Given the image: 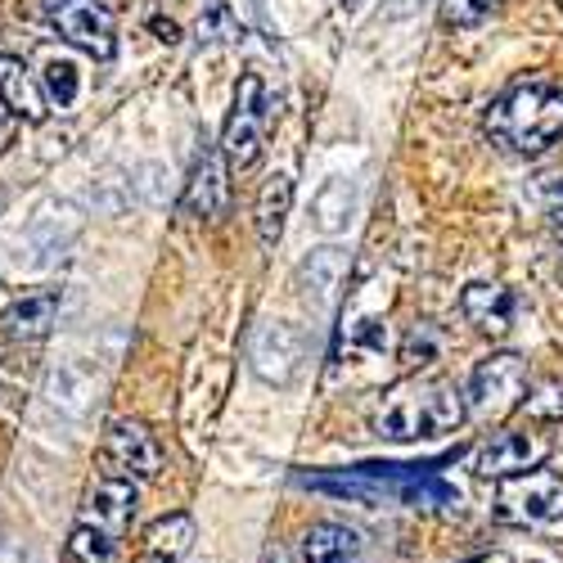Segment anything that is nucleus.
Here are the masks:
<instances>
[{"label":"nucleus","mask_w":563,"mask_h":563,"mask_svg":"<svg viewBox=\"0 0 563 563\" xmlns=\"http://www.w3.org/2000/svg\"><path fill=\"white\" fill-rule=\"evenodd\" d=\"M41 14L68 45L90 59H113L118 51V19L104 0H41Z\"/></svg>","instance_id":"nucleus-5"},{"label":"nucleus","mask_w":563,"mask_h":563,"mask_svg":"<svg viewBox=\"0 0 563 563\" xmlns=\"http://www.w3.org/2000/svg\"><path fill=\"white\" fill-rule=\"evenodd\" d=\"M0 100H5L23 122H45L51 118V100H45L41 81L32 77V68L19 55H0Z\"/></svg>","instance_id":"nucleus-14"},{"label":"nucleus","mask_w":563,"mask_h":563,"mask_svg":"<svg viewBox=\"0 0 563 563\" xmlns=\"http://www.w3.org/2000/svg\"><path fill=\"white\" fill-rule=\"evenodd\" d=\"M307 361V334L294 320H266L253 334V374L271 388H289Z\"/></svg>","instance_id":"nucleus-8"},{"label":"nucleus","mask_w":563,"mask_h":563,"mask_svg":"<svg viewBox=\"0 0 563 563\" xmlns=\"http://www.w3.org/2000/svg\"><path fill=\"white\" fill-rule=\"evenodd\" d=\"M523 410H528L532 419H563V379H550V384H541L537 393H528Z\"/></svg>","instance_id":"nucleus-25"},{"label":"nucleus","mask_w":563,"mask_h":563,"mask_svg":"<svg viewBox=\"0 0 563 563\" xmlns=\"http://www.w3.org/2000/svg\"><path fill=\"white\" fill-rule=\"evenodd\" d=\"M154 32H158L163 41H176V23H163V19H154Z\"/></svg>","instance_id":"nucleus-29"},{"label":"nucleus","mask_w":563,"mask_h":563,"mask_svg":"<svg viewBox=\"0 0 563 563\" xmlns=\"http://www.w3.org/2000/svg\"><path fill=\"white\" fill-rule=\"evenodd\" d=\"M302 563H361V537L347 523H311L302 537Z\"/></svg>","instance_id":"nucleus-16"},{"label":"nucleus","mask_w":563,"mask_h":563,"mask_svg":"<svg viewBox=\"0 0 563 563\" xmlns=\"http://www.w3.org/2000/svg\"><path fill=\"white\" fill-rule=\"evenodd\" d=\"M460 311H464V320L474 324L478 334L505 339L509 324H514V294L505 285H487V279H483V285H468L460 294Z\"/></svg>","instance_id":"nucleus-13"},{"label":"nucleus","mask_w":563,"mask_h":563,"mask_svg":"<svg viewBox=\"0 0 563 563\" xmlns=\"http://www.w3.org/2000/svg\"><path fill=\"white\" fill-rule=\"evenodd\" d=\"M483 131L492 145L519 158H541L563 145V86L545 77H523L505 86L483 113Z\"/></svg>","instance_id":"nucleus-1"},{"label":"nucleus","mask_w":563,"mask_h":563,"mask_svg":"<svg viewBox=\"0 0 563 563\" xmlns=\"http://www.w3.org/2000/svg\"><path fill=\"white\" fill-rule=\"evenodd\" d=\"M550 455V438L541 433H528V429H505V433H492L478 455H474V474L478 478H519V474H532L541 468Z\"/></svg>","instance_id":"nucleus-9"},{"label":"nucleus","mask_w":563,"mask_h":563,"mask_svg":"<svg viewBox=\"0 0 563 563\" xmlns=\"http://www.w3.org/2000/svg\"><path fill=\"white\" fill-rule=\"evenodd\" d=\"M356 212V185L347 176H330L311 199V221L320 234H343Z\"/></svg>","instance_id":"nucleus-17"},{"label":"nucleus","mask_w":563,"mask_h":563,"mask_svg":"<svg viewBox=\"0 0 563 563\" xmlns=\"http://www.w3.org/2000/svg\"><path fill=\"white\" fill-rule=\"evenodd\" d=\"M41 90L45 100H51V109H73L77 104V90H81V73L73 59H51L41 73Z\"/></svg>","instance_id":"nucleus-20"},{"label":"nucleus","mask_w":563,"mask_h":563,"mask_svg":"<svg viewBox=\"0 0 563 563\" xmlns=\"http://www.w3.org/2000/svg\"><path fill=\"white\" fill-rule=\"evenodd\" d=\"M438 352H442V343H438L433 324H415V330L406 334V343H401V361L406 365H429Z\"/></svg>","instance_id":"nucleus-24"},{"label":"nucleus","mask_w":563,"mask_h":563,"mask_svg":"<svg viewBox=\"0 0 563 563\" xmlns=\"http://www.w3.org/2000/svg\"><path fill=\"white\" fill-rule=\"evenodd\" d=\"M113 554H118V541L100 537L96 528H86V523L73 528V541H68V559L73 563H109Z\"/></svg>","instance_id":"nucleus-23"},{"label":"nucleus","mask_w":563,"mask_h":563,"mask_svg":"<svg viewBox=\"0 0 563 563\" xmlns=\"http://www.w3.org/2000/svg\"><path fill=\"white\" fill-rule=\"evenodd\" d=\"M55 316H59V289H36V294L19 298L14 307H5V316H0V339L36 343V339L51 334Z\"/></svg>","instance_id":"nucleus-12"},{"label":"nucleus","mask_w":563,"mask_h":563,"mask_svg":"<svg viewBox=\"0 0 563 563\" xmlns=\"http://www.w3.org/2000/svg\"><path fill=\"white\" fill-rule=\"evenodd\" d=\"M86 393H90V384L77 374V365H55L51 379H45V397H51L59 410H68V415L86 410Z\"/></svg>","instance_id":"nucleus-21"},{"label":"nucleus","mask_w":563,"mask_h":563,"mask_svg":"<svg viewBox=\"0 0 563 563\" xmlns=\"http://www.w3.org/2000/svg\"><path fill=\"white\" fill-rule=\"evenodd\" d=\"M195 537H199V528H195L190 514H167V519H158L145 532V554L154 563H180L195 550Z\"/></svg>","instance_id":"nucleus-18"},{"label":"nucleus","mask_w":563,"mask_h":563,"mask_svg":"<svg viewBox=\"0 0 563 563\" xmlns=\"http://www.w3.org/2000/svg\"><path fill=\"white\" fill-rule=\"evenodd\" d=\"M496 514L505 523H559L563 519V478L545 474V468H532V474L519 478H505L500 496H496Z\"/></svg>","instance_id":"nucleus-7"},{"label":"nucleus","mask_w":563,"mask_h":563,"mask_svg":"<svg viewBox=\"0 0 563 563\" xmlns=\"http://www.w3.org/2000/svg\"><path fill=\"white\" fill-rule=\"evenodd\" d=\"M347 279V253L324 244V249H311L302 262H298V285L307 289V298L316 302H334V294L343 289Z\"/></svg>","instance_id":"nucleus-15"},{"label":"nucleus","mask_w":563,"mask_h":563,"mask_svg":"<svg viewBox=\"0 0 563 563\" xmlns=\"http://www.w3.org/2000/svg\"><path fill=\"white\" fill-rule=\"evenodd\" d=\"M230 172H234V167L225 163L221 145H217V150H203V154L195 158L190 180H185L180 208L190 212V217H199V221H221L225 208H230Z\"/></svg>","instance_id":"nucleus-10"},{"label":"nucleus","mask_w":563,"mask_h":563,"mask_svg":"<svg viewBox=\"0 0 563 563\" xmlns=\"http://www.w3.org/2000/svg\"><path fill=\"white\" fill-rule=\"evenodd\" d=\"M468 401L451 379H406L374 406V433L388 442H429L464 424Z\"/></svg>","instance_id":"nucleus-2"},{"label":"nucleus","mask_w":563,"mask_h":563,"mask_svg":"<svg viewBox=\"0 0 563 563\" xmlns=\"http://www.w3.org/2000/svg\"><path fill=\"white\" fill-rule=\"evenodd\" d=\"M424 0H388V19H406V14H415Z\"/></svg>","instance_id":"nucleus-28"},{"label":"nucleus","mask_w":563,"mask_h":563,"mask_svg":"<svg viewBox=\"0 0 563 563\" xmlns=\"http://www.w3.org/2000/svg\"><path fill=\"white\" fill-rule=\"evenodd\" d=\"M532 393V374H528V361L514 356V352H496L487 361H478L474 379H468V415L478 419H505L509 410H519Z\"/></svg>","instance_id":"nucleus-3"},{"label":"nucleus","mask_w":563,"mask_h":563,"mask_svg":"<svg viewBox=\"0 0 563 563\" xmlns=\"http://www.w3.org/2000/svg\"><path fill=\"white\" fill-rule=\"evenodd\" d=\"M150 563H154V559H150Z\"/></svg>","instance_id":"nucleus-30"},{"label":"nucleus","mask_w":563,"mask_h":563,"mask_svg":"<svg viewBox=\"0 0 563 563\" xmlns=\"http://www.w3.org/2000/svg\"><path fill=\"white\" fill-rule=\"evenodd\" d=\"M266 86L257 73H244L240 86H234V104L225 113V126H221V154L230 167H253L262 158V145H266Z\"/></svg>","instance_id":"nucleus-4"},{"label":"nucleus","mask_w":563,"mask_h":563,"mask_svg":"<svg viewBox=\"0 0 563 563\" xmlns=\"http://www.w3.org/2000/svg\"><path fill=\"white\" fill-rule=\"evenodd\" d=\"M19 113L5 104V100H0V154H10V145H14V140H19Z\"/></svg>","instance_id":"nucleus-27"},{"label":"nucleus","mask_w":563,"mask_h":563,"mask_svg":"<svg viewBox=\"0 0 563 563\" xmlns=\"http://www.w3.org/2000/svg\"><path fill=\"white\" fill-rule=\"evenodd\" d=\"M135 505H140L135 483H126V478H100L96 487H90V496H86V505L77 514V523L96 528L109 541H122L126 528H131V519H135Z\"/></svg>","instance_id":"nucleus-11"},{"label":"nucleus","mask_w":563,"mask_h":563,"mask_svg":"<svg viewBox=\"0 0 563 563\" xmlns=\"http://www.w3.org/2000/svg\"><path fill=\"white\" fill-rule=\"evenodd\" d=\"M500 10H505V0H442V23L446 27H478Z\"/></svg>","instance_id":"nucleus-22"},{"label":"nucleus","mask_w":563,"mask_h":563,"mask_svg":"<svg viewBox=\"0 0 563 563\" xmlns=\"http://www.w3.org/2000/svg\"><path fill=\"white\" fill-rule=\"evenodd\" d=\"M545 221H550V234L563 244V172L550 176V185H545Z\"/></svg>","instance_id":"nucleus-26"},{"label":"nucleus","mask_w":563,"mask_h":563,"mask_svg":"<svg viewBox=\"0 0 563 563\" xmlns=\"http://www.w3.org/2000/svg\"><path fill=\"white\" fill-rule=\"evenodd\" d=\"M100 455H104L109 478L150 483V478L163 474V446L145 424H140V419H109Z\"/></svg>","instance_id":"nucleus-6"},{"label":"nucleus","mask_w":563,"mask_h":563,"mask_svg":"<svg viewBox=\"0 0 563 563\" xmlns=\"http://www.w3.org/2000/svg\"><path fill=\"white\" fill-rule=\"evenodd\" d=\"M289 208H294V180L285 172H275L266 180V190L257 199V240L266 249L279 244V234H285V221H289Z\"/></svg>","instance_id":"nucleus-19"}]
</instances>
